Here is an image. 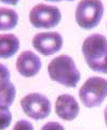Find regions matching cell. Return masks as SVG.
Masks as SVG:
<instances>
[{"label":"cell","mask_w":107,"mask_h":130,"mask_svg":"<svg viewBox=\"0 0 107 130\" xmlns=\"http://www.w3.org/2000/svg\"><path fill=\"white\" fill-rule=\"evenodd\" d=\"M82 54L91 70L107 74V39L101 34L89 36L82 43Z\"/></svg>","instance_id":"6da1fadb"},{"label":"cell","mask_w":107,"mask_h":130,"mask_svg":"<svg viewBox=\"0 0 107 130\" xmlns=\"http://www.w3.org/2000/svg\"><path fill=\"white\" fill-rule=\"evenodd\" d=\"M48 73L52 81L69 88H75L81 77L74 59L68 55H61L51 60Z\"/></svg>","instance_id":"7a4b0ae2"},{"label":"cell","mask_w":107,"mask_h":130,"mask_svg":"<svg viewBox=\"0 0 107 130\" xmlns=\"http://www.w3.org/2000/svg\"><path fill=\"white\" fill-rule=\"evenodd\" d=\"M104 15L102 0H81L77 4L75 20L81 29L91 30L99 26Z\"/></svg>","instance_id":"3957f363"},{"label":"cell","mask_w":107,"mask_h":130,"mask_svg":"<svg viewBox=\"0 0 107 130\" xmlns=\"http://www.w3.org/2000/svg\"><path fill=\"white\" fill-rule=\"evenodd\" d=\"M81 103L88 109L100 106L107 97V80L100 76H91L79 89Z\"/></svg>","instance_id":"277c9868"},{"label":"cell","mask_w":107,"mask_h":130,"mask_svg":"<svg viewBox=\"0 0 107 130\" xmlns=\"http://www.w3.org/2000/svg\"><path fill=\"white\" fill-rule=\"evenodd\" d=\"M62 20L61 10L45 3H38L29 12L30 24L38 29H51L56 27Z\"/></svg>","instance_id":"5b68a950"},{"label":"cell","mask_w":107,"mask_h":130,"mask_svg":"<svg viewBox=\"0 0 107 130\" xmlns=\"http://www.w3.org/2000/svg\"><path fill=\"white\" fill-rule=\"evenodd\" d=\"M22 110L28 117L35 120L46 118L51 113V102L39 92H31L21 100Z\"/></svg>","instance_id":"8992f818"},{"label":"cell","mask_w":107,"mask_h":130,"mask_svg":"<svg viewBox=\"0 0 107 130\" xmlns=\"http://www.w3.org/2000/svg\"><path fill=\"white\" fill-rule=\"evenodd\" d=\"M32 46L43 56H51L57 53L63 46L62 35L56 31L39 32L32 38Z\"/></svg>","instance_id":"52a82bcc"},{"label":"cell","mask_w":107,"mask_h":130,"mask_svg":"<svg viewBox=\"0 0 107 130\" xmlns=\"http://www.w3.org/2000/svg\"><path fill=\"white\" fill-rule=\"evenodd\" d=\"M16 69L24 77H32L39 73L41 69V60L31 51H24L16 59Z\"/></svg>","instance_id":"ba28073f"},{"label":"cell","mask_w":107,"mask_h":130,"mask_svg":"<svg viewBox=\"0 0 107 130\" xmlns=\"http://www.w3.org/2000/svg\"><path fill=\"white\" fill-rule=\"evenodd\" d=\"M79 104L72 95L63 94L57 97L55 101V113L61 119L70 122L79 114Z\"/></svg>","instance_id":"9c48e42d"},{"label":"cell","mask_w":107,"mask_h":130,"mask_svg":"<svg viewBox=\"0 0 107 130\" xmlns=\"http://www.w3.org/2000/svg\"><path fill=\"white\" fill-rule=\"evenodd\" d=\"M20 48V40L15 35H0V58L9 59L13 57Z\"/></svg>","instance_id":"30bf717a"},{"label":"cell","mask_w":107,"mask_h":130,"mask_svg":"<svg viewBox=\"0 0 107 130\" xmlns=\"http://www.w3.org/2000/svg\"><path fill=\"white\" fill-rule=\"evenodd\" d=\"M18 23L16 11L9 8H0V31H8L15 28Z\"/></svg>","instance_id":"8fae6325"},{"label":"cell","mask_w":107,"mask_h":130,"mask_svg":"<svg viewBox=\"0 0 107 130\" xmlns=\"http://www.w3.org/2000/svg\"><path fill=\"white\" fill-rule=\"evenodd\" d=\"M16 96L15 86L12 83L0 89V106L1 108H10V105L13 103Z\"/></svg>","instance_id":"7c38bea8"},{"label":"cell","mask_w":107,"mask_h":130,"mask_svg":"<svg viewBox=\"0 0 107 130\" xmlns=\"http://www.w3.org/2000/svg\"><path fill=\"white\" fill-rule=\"evenodd\" d=\"M12 122V114L9 108L0 106V130L7 129Z\"/></svg>","instance_id":"4fadbf2b"},{"label":"cell","mask_w":107,"mask_h":130,"mask_svg":"<svg viewBox=\"0 0 107 130\" xmlns=\"http://www.w3.org/2000/svg\"><path fill=\"white\" fill-rule=\"evenodd\" d=\"M10 83V71L4 64L0 63V89Z\"/></svg>","instance_id":"5bb4252c"},{"label":"cell","mask_w":107,"mask_h":130,"mask_svg":"<svg viewBox=\"0 0 107 130\" xmlns=\"http://www.w3.org/2000/svg\"><path fill=\"white\" fill-rule=\"evenodd\" d=\"M13 130H34L31 123H29L26 119H21L16 122V124L13 127Z\"/></svg>","instance_id":"9a60e30c"},{"label":"cell","mask_w":107,"mask_h":130,"mask_svg":"<svg viewBox=\"0 0 107 130\" xmlns=\"http://www.w3.org/2000/svg\"><path fill=\"white\" fill-rule=\"evenodd\" d=\"M41 130H65L64 127L60 123L56 122H49L41 128Z\"/></svg>","instance_id":"2e32d148"},{"label":"cell","mask_w":107,"mask_h":130,"mask_svg":"<svg viewBox=\"0 0 107 130\" xmlns=\"http://www.w3.org/2000/svg\"><path fill=\"white\" fill-rule=\"evenodd\" d=\"M20 0H0V2L6 3V4H11V6H16Z\"/></svg>","instance_id":"e0dca14e"},{"label":"cell","mask_w":107,"mask_h":130,"mask_svg":"<svg viewBox=\"0 0 107 130\" xmlns=\"http://www.w3.org/2000/svg\"><path fill=\"white\" fill-rule=\"evenodd\" d=\"M48 2H61V1H74V0H45Z\"/></svg>","instance_id":"ac0fdd59"},{"label":"cell","mask_w":107,"mask_h":130,"mask_svg":"<svg viewBox=\"0 0 107 130\" xmlns=\"http://www.w3.org/2000/svg\"><path fill=\"white\" fill-rule=\"evenodd\" d=\"M104 119H105V124H106V126H107V106H106L105 110H104Z\"/></svg>","instance_id":"d6986e66"}]
</instances>
